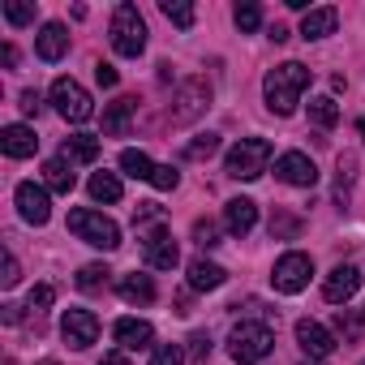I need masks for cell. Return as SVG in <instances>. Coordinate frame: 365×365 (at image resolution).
Instances as JSON below:
<instances>
[{
  "label": "cell",
  "instance_id": "obj_6",
  "mask_svg": "<svg viewBox=\"0 0 365 365\" xmlns=\"http://www.w3.org/2000/svg\"><path fill=\"white\" fill-rule=\"evenodd\" d=\"M52 103H56V112H61L69 125H82V120L95 116V103H91L86 86L73 82V78H56V82H52Z\"/></svg>",
  "mask_w": 365,
  "mask_h": 365
},
{
  "label": "cell",
  "instance_id": "obj_23",
  "mask_svg": "<svg viewBox=\"0 0 365 365\" xmlns=\"http://www.w3.org/2000/svg\"><path fill=\"white\" fill-rule=\"evenodd\" d=\"M335 26H339L335 9H309L301 22V39H327V35H335Z\"/></svg>",
  "mask_w": 365,
  "mask_h": 365
},
{
  "label": "cell",
  "instance_id": "obj_27",
  "mask_svg": "<svg viewBox=\"0 0 365 365\" xmlns=\"http://www.w3.org/2000/svg\"><path fill=\"white\" fill-rule=\"evenodd\" d=\"M120 168H125L133 180H150L159 163H150V155H146V150H120Z\"/></svg>",
  "mask_w": 365,
  "mask_h": 365
},
{
  "label": "cell",
  "instance_id": "obj_48",
  "mask_svg": "<svg viewBox=\"0 0 365 365\" xmlns=\"http://www.w3.org/2000/svg\"><path fill=\"white\" fill-rule=\"evenodd\" d=\"M39 365H61V361H39Z\"/></svg>",
  "mask_w": 365,
  "mask_h": 365
},
{
  "label": "cell",
  "instance_id": "obj_45",
  "mask_svg": "<svg viewBox=\"0 0 365 365\" xmlns=\"http://www.w3.org/2000/svg\"><path fill=\"white\" fill-rule=\"evenodd\" d=\"M0 61L14 69V65H18V48H14V43H5V48H0Z\"/></svg>",
  "mask_w": 365,
  "mask_h": 365
},
{
  "label": "cell",
  "instance_id": "obj_37",
  "mask_svg": "<svg viewBox=\"0 0 365 365\" xmlns=\"http://www.w3.org/2000/svg\"><path fill=\"white\" fill-rule=\"evenodd\" d=\"M56 301V288L52 284H39V288H31V309H48Z\"/></svg>",
  "mask_w": 365,
  "mask_h": 365
},
{
  "label": "cell",
  "instance_id": "obj_10",
  "mask_svg": "<svg viewBox=\"0 0 365 365\" xmlns=\"http://www.w3.org/2000/svg\"><path fill=\"white\" fill-rule=\"evenodd\" d=\"M142 258H146V267H155V271H172V267L180 262V250H176V241H172L168 228H150V232L142 237Z\"/></svg>",
  "mask_w": 365,
  "mask_h": 365
},
{
  "label": "cell",
  "instance_id": "obj_5",
  "mask_svg": "<svg viewBox=\"0 0 365 365\" xmlns=\"http://www.w3.org/2000/svg\"><path fill=\"white\" fill-rule=\"evenodd\" d=\"M112 48L120 56H129V61H138L146 52V22H142V14L133 5H116V14H112Z\"/></svg>",
  "mask_w": 365,
  "mask_h": 365
},
{
  "label": "cell",
  "instance_id": "obj_31",
  "mask_svg": "<svg viewBox=\"0 0 365 365\" xmlns=\"http://www.w3.org/2000/svg\"><path fill=\"white\" fill-rule=\"evenodd\" d=\"M215 150H220V133H202L185 146V159H211Z\"/></svg>",
  "mask_w": 365,
  "mask_h": 365
},
{
  "label": "cell",
  "instance_id": "obj_39",
  "mask_svg": "<svg viewBox=\"0 0 365 365\" xmlns=\"http://www.w3.org/2000/svg\"><path fill=\"white\" fill-rule=\"evenodd\" d=\"M18 279H22V267H18V258H14V254H5V275H0V284L14 288Z\"/></svg>",
  "mask_w": 365,
  "mask_h": 365
},
{
  "label": "cell",
  "instance_id": "obj_3",
  "mask_svg": "<svg viewBox=\"0 0 365 365\" xmlns=\"http://www.w3.org/2000/svg\"><path fill=\"white\" fill-rule=\"evenodd\" d=\"M69 232H73L78 241L95 245V250H116V245H120V228H116L103 211H91V207L69 211Z\"/></svg>",
  "mask_w": 365,
  "mask_h": 365
},
{
  "label": "cell",
  "instance_id": "obj_17",
  "mask_svg": "<svg viewBox=\"0 0 365 365\" xmlns=\"http://www.w3.org/2000/svg\"><path fill=\"white\" fill-rule=\"evenodd\" d=\"M224 224H228L232 237L254 232V224H258V202H254V198H232V202L224 207Z\"/></svg>",
  "mask_w": 365,
  "mask_h": 365
},
{
  "label": "cell",
  "instance_id": "obj_7",
  "mask_svg": "<svg viewBox=\"0 0 365 365\" xmlns=\"http://www.w3.org/2000/svg\"><path fill=\"white\" fill-rule=\"evenodd\" d=\"M309 275H314V258L309 254H284L279 262H275V271H271V284H275V292H284V297H297V292H305L309 288Z\"/></svg>",
  "mask_w": 365,
  "mask_h": 365
},
{
  "label": "cell",
  "instance_id": "obj_34",
  "mask_svg": "<svg viewBox=\"0 0 365 365\" xmlns=\"http://www.w3.org/2000/svg\"><path fill=\"white\" fill-rule=\"evenodd\" d=\"M194 241H198L202 250H215V245H220V224H215V220H198V224H194Z\"/></svg>",
  "mask_w": 365,
  "mask_h": 365
},
{
  "label": "cell",
  "instance_id": "obj_16",
  "mask_svg": "<svg viewBox=\"0 0 365 365\" xmlns=\"http://www.w3.org/2000/svg\"><path fill=\"white\" fill-rule=\"evenodd\" d=\"M0 150H5L9 159H31L39 150V138L26 125H5V129H0Z\"/></svg>",
  "mask_w": 365,
  "mask_h": 365
},
{
  "label": "cell",
  "instance_id": "obj_21",
  "mask_svg": "<svg viewBox=\"0 0 365 365\" xmlns=\"http://www.w3.org/2000/svg\"><path fill=\"white\" fill-rule=\"evenodd\" d=\"M116 292H120L129 305H150V301H155L150 275H138V271H133V275H120V279H116Z\"/></svg>",
  "mask_w": 365,
  "mask_h": 365
},
{
  "label": "cell",
  "instance_id": "obj_41",
  "mask_svg": "<svg viewBox=\"0 0 365 365\" xmlns=\"http://www.w3.org/2000/svg\"><path fill=\"white\" fill-rule=\"evenodd\" d=\"M26 116H39V108H43V99H39V91H22V103H18Z\"/></svg>",
  "mask_w": 365,
  "mask_h": 365
},
{
  "label": "cell",
  "instance_id": "obj_33",
  "mask_svg": "<svg viewBox=\"0 0 365 365\" xmlns=\"http://www.w3.org/2000/svg\"><path fill=\"white\" fill-rule=\"evenodd\" d=\"M232 18H237V26H241L245 35L262 26V9H258V5H250V0H245V5H237V14H232Z\"/></svg>",
  "mask_w": 365,
  "mask_h": 365
},
{
  "label": "cell",
  "instance_id": "obj_15",
  "mask_svg": "<svg viewBox=\"0 0 365 365\" xmlns=\"http://www.w3.org/2000/svg\"><path fill=\"white\" fill-rule=\"evenodd\" d=\"M35 52H39V61H61L65 52H69V31H65V22H43V31L35 35Z\"/></svg>",
  "mask_w": 365,
  "mask_h": 365
},
{
  "label": "cell",
  "instance_id": "obj_26",
  "mask_svg": "<svg viewBox=\"0 0 365 365\" xmlns=\"http://www.w3.org/2000/svg\"><path fill=\"white\" fill-rule=\"evenodd\" d=\"M309 120H314L318 129H335V125H339V103H335L331 95L309 99Z\"/></svg>",
  "mask_w": 365,
  "mask_h": 365
},
{
  "label": "cell",
  "instance_id": "obj_20",
  "mask_svg": "<svg viewBox=\"0 0 365 365\" xmlns=\"http://www.w3.org/2000/svg\"><path fill=\"white\" fill-rule=\"evenodd\" d=\"M224 279H228V271L220 262H207V258L190 262V288L194 292H215V288H224Z\"/></svg>",
  "mask_w": 365,
  "mask_h": 365
},
{
  "label": "cell",
  "instance_id": "obj_22",
  "mask_svg": "<svg viewBox=\"0 0 365 365\" xmlns=\"http://www.w3.org/2000/svg\"><path fill=\"white\" fill-rule=\"evenodd\" d=\"M43 185H48L52 194H73L78 176H73L69 159H48V163H43Z\"/></svg>",
  "mask_w": 365,
  "mask_h": 365
},
{
  "label": "cell",
  "instance_id": "obj_25",
  "mask_svg": "<svg viewBox=\"0 0 365 365\" xmlns=\"http://www.w3.org/2000/svg\"><path fill=\"white\" fill-rule=\"evenodd\" d=\"M86 190H91L95 202H120V176L116 172H95Z\"/></svg>",
  "mask_w": 365,
  "mask_h": 365
},
{
  "label": "cell",
  "instance_id": "obj_40",
  "mask_svg": "<svg viewBox=\"0 0 365 365\" xmlns=\"http://www.w3.org/2000/svg\"><path fill=\"white\" fill-rule=\"evenodd\" d=\"M95 82H99V86H116V82H120V73H116L112 65H103V61H99V65H95Z\"/></svg>",
  "mask_w": 365,
  "mask_h": 365
},
{
  "label": "cell",
  "instance_id": "obj_9",
  "mask_svg": "<svg viewBox=\"0 0 365 365\" xmlns=\"http://www.w3.org/2000/svg\"><path fill=\"white\" fill-rule=\"evenodd\" d=\"M275 176L284 180V185H297V190L318 185V168H314V159L301 155V150H284V155L275 159Z\"/></svg>",
  "mask_w": 365,
  "mask_h": 365
},
{
  "label": "cell",
  "instance_id": "obj_29",
  "mask_svg": "<svg viewBox=\"0 0 365 365\" xmlns=\"http://www.w3.org/2000/svg\"><path fill=\"white\" fill-rule=\"evenodd\" d=\"M108 275H112V271H108L103 262H91V267H82V271H78V288H82V292H95V288H103V284H108Z\"/></svg>",
  "mask_w": 365,
  "mask_h": 365
},
{
  "label": "cell",
  "instance_id": "obj_4",
  "mask_svg": "<svg viewBox=\"0 0 365 365\" xmlns=\"http://www.w3.org/2000/svg\"><path fill=\"white\" fill-rule=\"evenodd\" d=\"M271 163V142L267 138H241L232 150H228V176L232 180H258Z\"/></svg>",
  "mask_w": 365,
  "mask_h": 365
},
{
  "label": "cell",
  "instance_id": "obj_8",
  "mask_svg": "<svg viewBox=\"0 0 365 365\" xmlns=\"http://www.w3.org/2000/svg\"><path fill=\"white\" fill-rule=\"evenodd\" d=\"M207 108H211V86H207V78H185V82H180V91H176V103H172V120H176V125H190V120H198Z\"/></svg>",
  "mask_w": 365,
  "mask_h": 365
},
{
  "label": "cell",
  "instance_id": "obj_36",
  "mask_svg": "<svg viewBox=\"0 0 365 365\" xmlns=\"http://www.w3.org/2000/svg\"><path fill=\"white\" fill-rule=\"evenodd\" d=\"M150 185H155V190H176V185H180V172H176L172 163H159L155 176H150Z\"/></svg>",
  "mask_w": 365,
  "mask_h": 365
},
{
  "label": "cell",
  "instance_id": "obj_49",
  "mask_svg": "<svg viewBox=\"0 0 365 365\" xmlns=\"http://www.w3.org/2000/svg\"><path fill=\"white\" fill-rule=\"evenodd\" d=\"M5 365H18V361H5Z\"/></svg>",
  "mask_w": 365,
  "mask_h": 365
},
{
  "label": "cell",
  "instance_id": "obj_47",
  "mask_svg": "<svg viewBox=\"0 0 365 365\" xmlns=\"http://www.w3.org/2000/svg\"><path fill=\"white\" fill-rule=\"evenodd\" d=\"M361 138H365V116H361Z\"/></svg>",
  "mask_w": 365,
  "mask_h": 365
},
{
  "label": "cell",
  "instance_id": "obj_1",
  "mask_svg": "<svg viewBox=\"0 0 365 365\" xmlns=\"http://www.w3.org/2000/svg\"><path fill=\"white\" fill-rule=\"evenodd\" d=\"M305 91H309V69L297 65V61L275 65V69L262 78V95H267V108H271L275 116H292Z\"/></svg>",
  "mask_w": 365,
  "mask_h": 365
},
{
  "label": "cell",
  "instance_id": "obj_14",
  "mask_svg": "<svg viewBox=\"0 0 365 365\" xmlns=\"http://www.w3.org/2000/svg\"><path fill=\"white\" fill-rule=\"evenodd\" d=\"M356 288H361V271L352 267V262H339L327 279H322V297L331 301V305H344V301H352L356 297Z\"/></svg>",
  "mask_w": 365,
  "mask_h": 365
},
{
  "label": "cell",
  "instance_id": "obj_46",
  "mask_svg": "<svg viewBox=\"0 0 365 365\" xmlns=\"http://www.w3.org/2000/svg\"><path fill=\"white\" fill-rule=\"evenodd\" d=\"M99 365H129V361H125V356H120V352H108V356H103V361H99Z\"/></svg>",
  "mask_w": 365,
  "mask_h": 365
},
{
  "label": "cell",
  "instance_id": "obj_38",
  "mask_svg": "<svg viewBox=\"0 0 365 365\" xmlns=\"http://www.w3.org/2000/svg\"><path fill=\"white\" fill-rule=\"evenodd\" d=\"M297 228H301V224H297L292 215H275V220H271V232H275V237H297Z\"/></svg>",
  "mask_w": 365,
  "mask_h": 365
},
{
  "label": "cell",
  "instance_id": "obj_30",
  "mask_svg": "<svg viewBox=\"0 0 365 365\" xmlns=\"http://www.w3.org/2000/svg\"><path fill=\"white\" fill-rule=\"evenodd\" d=\"M335 327L344 331V339H356V335L365 331V305H361V309H339Z\"/></svg>",
  "mask_w": 365,
  "mask_h": 365
},
{
  "label": "cell",
  "instance_id": "obj_24",
  "mask_svg": "<svg viewBox=\"0 0 365 365\" xmlns=\"http://www.w3.org/2000/svg\"><path fill=\"white\" fill-rule=\"evenodd\" d=\"M61 159H69V163H95L99 159V138L95 133H73V138H65V155Z\"/></svg>",
  "mask_w": 365,
  "mask_h": 365
},
{
  "label": "cell",
  "instance_id": "obj_18",
  "mask_svg": "<svg viewBox=\"0 0 365 365\" xmlns=\"http://www.w3.org/2000/svg\"><path fill=\"white\" fill-rule=\"evenodd\" d=\"M133 108H138V99H129V95L112 99L108 112H103V133H108V138H125L129 125H133Z\"/></svg>",
  "mask_w": 365,
  "mask_h": 365
},
{
  "label": "cell",
  "instance_id": "obj_2",
  "mask_svg": "<svg viewBox=\"0 0 365 365\" xmlns=\"http://www.w3.org/2000/svg\"><path fill=\"white\" fill-rule=\"evenodd\" d=\"M271 348H275V331L267 322H237L228 335V352L237 365H258L271 356Z\"/></svg>",
  "mask_w": 365,
  "mask_h": 365
},
{
  "label": "cell",
  "instance_id": "obj_35",
  "mask_svg": "<svg viewBox=\"0 0 365 365\" xmlns=\"http://www.w3.org/2000/svg\"><path fill=\"white\" fill-rule=\"evenodd\" d=\"M150 365H185V352H180L176 344H159L150 352Z\"/></svg>",
  "mask_w": 365,
  "mask_h": 365
},
{
  "label": "cell",
  "instance_id": "obj_32",
  "mask_svg": "<svg viewBox=\"0 0 365 365\" xmlns=\"http://www.w3.org/2000/svg\"><path fill=\"white\" fill-rule=\"evenodd\" d=\"M5 18L14 26H31L35 22V5H26V0H5Z\"/></svg>",
  "mask_w": 365,
  "mask_h": 365
},
{
  "label": "cell",
  "instance_id": "obj_43",
  "mask_svg": "<svg viewBox=\"0 0 365 365\" xmlns=\"http://www.w3.org/2000/svg\"><path fill=\"white\" fill-rule=\"evenodd\" d=\"M146 220H159V207H155V202H142V207L133 211V224H146Z\"/></svg>",
  "mask_w": 365,
  "mask_h": 365
},
{
  "label": "cell",
  "instance_id": "obj_28",
  "mask_svg": "<svg viewBox=\"0 0 365 365\" xmlns=\"http://www.w3.org/2000/svg\"><path fill=\"white\" fill-rule=\"evenodd\" d=\"M163 18L172 22V26H180V31H190L194 26V5H185V0H163Z\"/></svg>",
  "mask_w": 365,
  "mask_h": 365
},
{
  "label": "cell",
  "instance_id": "obj_12",
  "mask_svg": "<svg viewBox=\"0 0 365 365\" xmlns=\"http://www.w3.org/2000/svg\"><path fill=\"white\" fill-rule=\"evenodd\" d=\"M61 335H65L69 348H91V344L99 339V318H95L91 309H65Z\"/></svg>",
  "mask_w": 365,
  "mask_h": 365
},
{
  "label": "cell",
  "instance_id": "obj_13",
  "mask_svg": "<svg viewBox=\"0 0 365 365\" xmlns=\"http://www.w3.org/2000/svg\"><path fill=\"white\" fill-rule=\"evenodd\" d=\"M297 344H301V352H305L309 361H327V356L335 352V335H331L322 322H314V318H301V322H297Z\"/></svg>",
  "mask_w": 365,
  "mask_h": 365
},
{
  "label": "cell",
  "instance_id": "obj_44",
  "mask_svg": "<svg viewBox=\"0 0 365 365\" xmlns=\"http://www.w3.org/2000/svg\"><path fill=\"white\" fill-rule=\"evenodd\" d=\"M0 318H5L9 327H14V322H22V305H0Z\"/></svg>",
  "mask_w": 365,
  "mask_h": 365
},
{
  "label": "cell",
  "instance_id": "obj_19",
  "mask_svg": "<svg viewBox=\"0 0 365 365\" xmlns=\"http://www.w3.org/2000/svg\"><path fill=\"white\" fill-rule=\"evenodd\" d=\"M112 335H116V344H120V348H129V352L150 348V339H155L150 322H142V318H120V322L112 327Z\"/></svg>",
  "mask_w": 365,
  "mask_h": 365
},
{
  "label": "cell",
  "instance_id": "obj_42",
  "mask_svg": "<svg viewBox=\"0 0 365 365\" xmlns=\"http://www.w3.org/2000/svg\"><path fill=\"white\" fill-rule=\"evenodd\" d=\"M207 352H211V335H202V331H198V335L190 339V356H198V361H202Z\"/></svg>",
  "mask_w": 365,
  "mask_h": 365
},
{
  "label": "cell",
  "instance_id": "obj_11",
  "mask_svg": "<svg viewBox=\"0 0 365 365\" xmlns=\"http://www.w3.org/2000/svg\"><path fill=\"white\" fill-rule=\"evenodd\" d=\"M18 211H22V220L26 224H35V228H43L48 220H52V202H48V185H35V180H22L18 185Z\"/></svg>",
  "mask_w": 365,
  "mask_h": 365
}]
</instances>
